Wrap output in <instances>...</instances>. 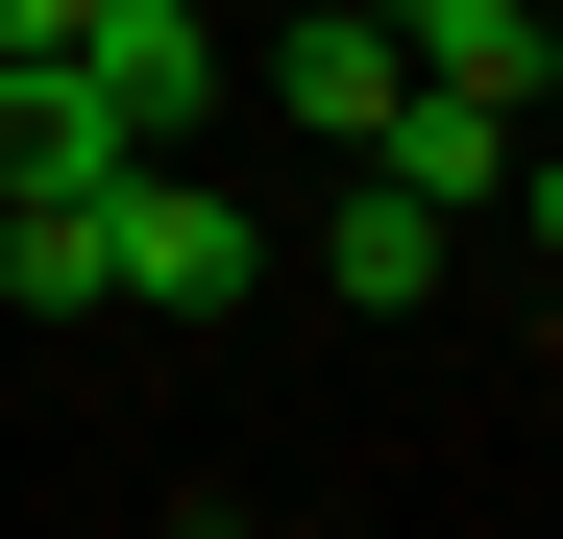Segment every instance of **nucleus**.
Wrapping results in <instances>:
<instances>
[{
    "instance_id": "f257e3e1",
    "label": "nucleus",
    "mask_w": 563,
    "mask_h": 539,
    "mask_svg": "<svg viewBox=\"0 0 563 539\" xmlns=\"http://www.w3.org/2000/svg\"><path fill=\"white\" fill-rule=\"evenodd\" d=\"M269 270H295V245H269L197 147H123V172H99V295H147V319H245Z\"/></svg>"
},
{
    "instance_id": "f03ea898",
    "label": "nucleus",
    "mask_w": 563,
    "mask_h": 539,
    "mask_svg": "<svg viewBox=\"0 0 563 539\" xmlns=\"http://www.w3.org/2000/svg\"><path fill=\"white\" fill-rule=\"evenodd\" d=\"M74 74L123 99V147H197L245 99V50H221V0H74Z\"/></svg>"
},
{
    "instance_id": "7ed1b4c3",
    "label": "nucleus",
    "mask_w": 563,
    "mask_h": 539,
    "mask_svg": "<svg viewBox=\"0 0 563 539\" xmlns=\"http://www.w3.org/2000/svg\"><path fill=\"white\" fill-rule=\"evenodd\" d=\"M295 270H319L343 319H417L441 270H465V221L417 197V172H367V147H343V197H319V245H295Z\"/></svg>"
},
{
    "instance_id": "20e7f679",
    "label": "nucleus",
    "mask_w": 563,
    "mask_h": 539,
    "mask_svg": "<svg viewBox=\"0 0 563 539\" xmlns=\"http://www.w3.org/2000/svg\"><path fill=\"white\" fill-rule=\"evenodd\" d=\"M99 172H123V99L74 50H0V197H99Z\"/></svg>"
},
{
    "instance_id": "39448f33",
    "label": "nucleus",
    "mask_w": 563,
    "mask_h": 539,
    "mask_svg": "<svg viewBox=\"0 0 563 539\" xmlns=\"http://www.w3.org/2000/svg\"><path fill=\"white\" fill-rule=\"evenodd\" d=\"M393 74H417V50L367 25V0H295V25H269V99H295L319 147H367V123H393Z\"/></svg>"
},
{
    "instance_id": "423d86ee",
    "label": "nucleus",
    "mask_w": 563,
    "mask_h": 539,
    "mask_svg": "<svg viewBox=\"0 0 563 539\" xmlns=\"http://www.w3.org/2000/svg\"><path fill=\"white\" fill-rule=\"evenodd\" d=\"M367 172H417L441 221H490V172H515V99H465V74H393V123H367Z\"/></svg>"
},
{
    "instance_id": "0eeeda50",
    "label": "nucleus",
    "mask_w": 563,
    "mask_h": 539,
    "mask_svg": "<svg viewBox=\"0 0 563 539\" xmlns=\"http://www.w3.org/2000/svg\"><path fill=\"white\" fill-rule=\"evenodd\" d=\"M0 295H25V319L99 295V197H0Z\"/></svg>"
},
{
    "instance_id": "6e6552de",
    "label": "nucleus",
    "mask_w": 563,
    "mask_h": 539,
    "mask_svg": "<svg viewBox=\"0 0 563 539\" xmlns=\"http://www.w3.org/2000/svg\"><path fill=\"white\" fill-rule=\"evenodd\" d=\"M490 197H515V221H539V245H563V123H539V147H515V172H490Z\"/></svg>"
},
{
    "instance_id": "1a4fd4ad",
    "label": "nucleus",
    "mask_w": 563,
    "mask_h": 539,
    "mask_svg": "<svg viewBox=\"0 0 563 539\" xmlns=\"http://www.w3.org/2000/svg\"><path fill=\"white\" fill-rule=\"evenodd\" d=\"M515 123H563V0H539V74H515Z\"/></svg>"
},
{
    "instance_id": "9d476101",
    "label": "nucleus",
    "mask_w": 563,
    "mask_h": 539,
    "mask_svg": "<svg viewBox=\"0 0 563 539\" xmlns=\"http://www.w3.org/2000/svg\"><path fill=\"white\" fill-rule=\"evenodd\" d=\"M0 50H74V0H0Z\"/></svg>"
},
{
    "instance_id": "9b49d317",
    "label": "nucleus",
    "mask_w": 563,
    "mask_h": 539,
    "mask_svg": "<svg viewBox=\"0 0 563 539\" xmlns=\"http://www.w3.org/2000/svg\"><path fill=\"white\" fill-rule=\"evenodd\" d=\"M367 25H417V0H367Z\"/></svg>"
}]
</instances>
